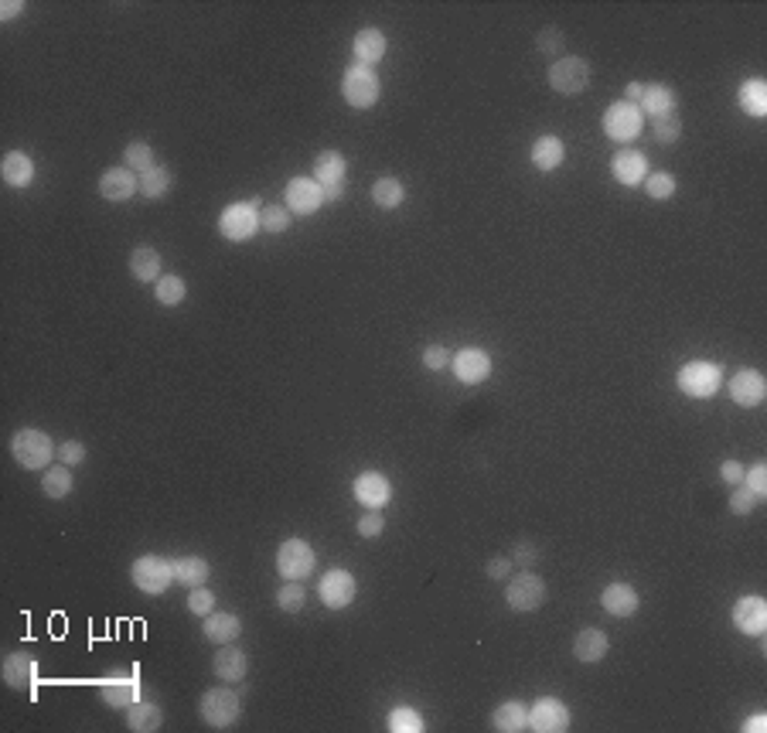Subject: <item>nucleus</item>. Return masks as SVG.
I'll list each match as a JSON object with an SVG mask.
<instances>
[{"label": "nucleus", "instance_id": "obj_1", "mask_svg": "<svg viewBox=\"0 0 767 733\" xmlns=\"http://www.w3.org/2000/svg\"><path fill=\"white\" fill-rule=\"evenodd\" d=\"M11 457L25 471H44L52 467V457H55V444L44 430H34V426H25L11 437Z\"/></svg>", "mask_w": 767, "mask_h": 733}, {"label": "nucleus", "instance_id": "obj_2", "mask_svg": "<svg viewBox=\"0 0 767 733\" xmlns=\"http://www.w3.org/2000/svg\"><path fill=\"white\" fill-rule=\"evenodd\" d=\"M198 713H202V719L209 723L211 730H229L242 717V696L236 689H229V686H215V689L202 692Z\"/></svg>", "mask_w": 767, "mask_h": 733}, {"label": "nucleus", "instance_id": "obj_3", "mask_svg": "<svg viewBox=\"0 0 767 733\" xmlns=\"http://www.w3.org/2000/svg\"><path fill=\"white\" fill-rule=\"evenodd\" d=\"M379 93H382V83H379L376 69H369V65H351V69H345V75H341V96H345V103H349L351 110H372L379 103Z\"/></svg>", "mask_w": 767, "mask_h": 733}, {"label": "nucleus", "instance_id": "obj_4", "mask_svg": "<svg viewBox=\"0 0 767 733\" xmlns=\"http://www.w3.org/2000/svg\"><path fill=\"white\" fill-rule=\"evenodd\" d=\"M720 382H723V368L716 362H685L675 372V386L689 399H710V396H716Z\"/></svg>", "mask_w": 767, "mask_h": 733}, {"label": "nucleus", "instance_id": "obj_5", "mask_svg": "<svg viewBox=\"0 0 767 733\" xmlns=\"http://www.w3.org/2000/svg\"><path fill=\"white\" fill-rule=\"evenodd\" d=\"M130 580H133V587H137L140 593L161 597V593L174 583V570H171V560L147 552V556L133 560V566H130Z\"/></svg>", "mask_w": 767, "mask_h": 733}, {"label": "nucleus", "instance_id": "obj_6", "mask_svg": "<svg viewBox=\"0 0 767 733\" xmlns=\"http://www.w3.org/2000/svg\"><path fill=\"white\" fill-rule=\"evenodd\" d=\"M260 198L252 201H232L222 215H219V232L229 242H246L260 232V212H256Z\"/></svg>", "mask_w": 767, "mask_h": 733}, {"label": "nucleus", "instance_id": "obj_7", "mask_svg": "<svg viewBox=\"0 0 767 733\" xmlns=\"http://www.w3.org/2000/svg\"><path fill=\"white\" fill-rule=\"evenodd\" d=\"M642 127H644V113L638 110V103H628V99L607 106V113H604V133L617 143H631L642 133Z\"/></svg>", "mask_w": 767, "mask_h": 733}, {"label": "nucleus", "instance_id": "obj_8", "mask_svg": "<svg viewBox=\"0 0 767 733\" xmlns=\"http://www.w3.org/2000/svg\"><path fill=\"white\" fill-rule=\"evenodd\" d=\"M314 563H318L314 546L304 539H287L277 550V570L283 580H307L314 573Z\"/></svg>", "mask_w": 767, "mask_h": 733}, {"label": "nucleus", "instance_id": "obj_9", "mask_svg": "<svg viewBox=\"0 0 767 733\" xmlns=\"http://www.w3.org/2000/svg\"><path fill=\"white\" fill-rule=\"evenodd\" d=\"M505 601H508V607L518 611V614L539 611L546 601V580L539 577V573H518V577H508Z\"/></svg>", "mask_w": 767, "mask_h": 733}, {"label": "nucleus", "instance_id": "obj_10", "mask_svg": "<svg viewBox=\"0 0 767 733\" xmlns=\"http://www.w3.org/2000/svg\"><path fill=\"white\" fill-rule=\"evenodd\" d=\"M586 85H590L586 58H559L549 69V89H556L559 96H580Z\"/></svg>", "mask_w": 767, "mask_h": 733}, {"label": "nucleus", "instance_id": "obj_11", "mask_svg": "<svg viewBox=\"0 0 767 733\" xmlns=\"http://www.w3.org/2000/svg\"><path fill=\"white\" fill-rule=\"evenodd\" d=\"M283 205L290 215H314L324 205V188L314 178H290L283 191Z\"/></svg>", "mask_w": 767, "mask_h": 733}, {"label": "nucleus", "instance_id": "obj_12", "mask_svg": "<svg viewBox=\"0 0 767 733\" xmlns=\"http://www.w3.org/2000/svg\"><path fill=\"white\" fill-rule=\"evenodd\" d=\"M355 593H359V583H355V577H351L349 570H328L321 577V583H318V597L331 611H345L355 601Z\"/></svg>", "mask_w": 767, "mask_h": 733}, {"label": "nucleus", "instance_id": "obj_13", "mask_svg": "<svg viewBox=\"0 0 767 733\" xmlns=\"http://www.w3.org/2000/svg\"><path fill=\"white\" fill-rule=\"evenodd\" d=\"M529 730H536V733L570 730V709L559 703V699H553V696L536 699V706L529 709Z\"/></svg>", "mask_w": 767, "mask_h": 733}, {"label": "nucleus", "instance_id": "obj_14", "mask_svg": "<svg viewBox=\"0 0 767 733\" xmlns=\"http://www.w3.org/2000/svg\"><path fill=\"white\" fill-rule=\"evenodd\" d=\"M4 682L11 686V689L25 692L31 689L34 692V686H38V659L31 655V651H11L7 659H4Z\"/></svg>", "mask_w": 767, "mask_h": 733}, {"label": "nucleus", "instance_id": "obj_15", "mask_svg": "<svg viewBox=\"0 0 767 733\" xmlns=\"http://www.w3.org/2000/svg\"><path fill=\"white\" fill-rule=\"evenodd\" d=\"M450 368H454L457 382H464V386H481L491 376V355L481 352V348H460L450 358Z\"/></svg>", "mask_w": 767, "mask_h": 733}, {"label": "nucleus", "instance_id": "obj_16", "mask_svg": "<svg viewBox=\"0 0 767 733\" xmlns=\"http://www.w3.org/2000/svg\"><path fill=\"white\" fill-rule=\"evenodd\" d=\"M99 696L110 709H126L140 699V682L133 672H116V676L99 682Z\"/></svg>", "mask_w": 767, "mask_h": 733}, {"label": "nucleus", "instance_id": "obj_17", "mask_svg": "<svg viewBox=\"0 0 767 733\" xmlns=\"http://www.w3.org/2000/svg\"><path fill=\"white\" fill-rule=\"evenodd\" d=\"M764 396H767V382L757 368H740L737 376L730 379V399H733L737 406H743V409L761 406Z\"/></svg>", "mask_w": 767, "mask_h": 733}, {"label": "nucleus", "instance_id": "obj_18", "mask_svg": "<svg viewBox=\"0 0 767 733\" xmlns=\"http://www.w3.org/2000/svg\"><path fill=\"white\" fill-rule=\"evenodd\" d=\"M733 624H737V631H743V635H764L767 628V604L764 597H757V593H747V597H740L737 604H733Z\"/></svg>", "mask_w": 767, "mask_h": 733}, {"label": "nucleus", "instance_id": "obj_19", "mask_svg": "<svg viewBox=\"0 0 767 733\" xmlns=\"http://www.w3.org/2000/svg\"><path fill=\"white\" fill-rule=\"evenodd\" d=\"M355 498H359V505H365V508L389 505V498H392L389 478H386L382 471H362V474L355 478Z\"/></svg>", "mask_w": 767, "mask_h": 733}, {"label": "nucleus", "instance_id": "obj_20", "mask_svg": "<svg viewBox=\"0 0 767 733\" xmlns=\"http://www.w3.org/2000/svg\"><path fill=\"white\" fill-rule=\"evenodd\" d=\"M140 191V174L130 168H110L99 178V195L106 201H130Z\"/></svg>", "mask_w": 767, "mask_h": 733}, {"label": "nucleus", "instance_id": "obj_21", "mask_svg": "<svg viewBox=\"0 0 767 733\" xmlns=\"http://www.w3.org/2000/svg\"><path fill=\"white\" fill-rule=\"evenodd\" d=\"M600 604H604V611L614 614V618H634L638 607H642V597H638V591H634L631 583H621V580H617V583H607V587H604Z\"/></svg>", "mask_w": 767, "mask_h": 733}, {"label": "nucleus", "instance_id": "obj_22", "mask_svg": "<svg viewBox=\"0 0 767 733\" xmlns=\"http://www.w3.org/2000/svg\"><path fill=\"white\" fill-rule=\"evenodd\" d=\"M611 174L617 184L624 188H638L648 178V161H644L642 151H617L611 157Z\"/></svg>", "mask_w": 767, "mask_h": 733}, {"label": "nucleus", "instance_id": "obj_23", "mask_svg": "<svg viewBox=\"0 0 767 733\" xmlns=\"http://www.w3.org/2000/svg\"><path fill=\"white\" fill-rule=\"evenodd\" d=\"M246 669H250V659L239 645H219L215 659H211V672L222 679V682H242L246 679Z\"/></svg>", "mask_w": 767, "mask_h": 733}, {"label": "nucleus", "instance_id": "obj_24", "mask_svg": "<svg viewBox=\"0 0 767 733\" xmlns=\"http://www.w3.org/2000/svg\"><path fill=\"white\" fill-rule=\"evenodd\" d=\"M675 106H679V96H675V89L672 85H644L642 99H638V110H642L644 116H652V120H665V116L675 113Z\"/></svg>", "mask_w": 767, "mask_h": 733}, {"label": "nucleus", "instance_id": "obj_25", "mask_svg": "<svg viewBox=\"0 0 767 733\" xmlns=\"http://www.w3.org/2000/svg\"><path fill=\"white\" fill-rule=\"evenodd\" d=\"M202 635L209 638V641H215V645H229V641H236L242 635V621L236 614H229V611H222V614L211 611L202 621Z\"/></svg>", "mask_w": 767, "mask_h": 733}, {"label": "nucleus", "instance_id": "obj_26", "mask_svg": "<svg viewBox=\"0 0 767 733\" xmlns=\"http://www.w3.org/2000/svg\"><path fill=\"white\" fill-rule=\"evenodd\" d=\"M0 178L11 188H28L34 181V161H31L25 151H11V154L0 161Z\"/></svg>", "mask_w": 767, "mask_h": 733}, {"label": "nucleus", "instance_id": "obj_27", "mask_svg": "<svg viewBox=\"0 0 767 733\" xmlns=\"http://www.w3.org/2000/svg\"><path fill=\"white\" fill-rule=\"evenodd\" d=\"M386 48H389V42H386V34L379 28H362L355 34V58H359V65L372 69L376 62L386 58Z\"/></svg>", "mask_w": 767, "mask_h": 733}, {"label": "nucleus", "instance_id": "obj_28", "mask_svg": "<svg viewBox=\"0 0 767 733\" xmlns=\"http://www.w3.org/2000/svg\"><path fill=\"white\" fill-rule=\"evenodd\" d=\"M607 651H611V641H607V635L597 631V628H584V631L576 635V641H573V655H576V662L594 665V662H600Z\"/></svg>", "mask_w": 767, "mask_h": 733}, {"label": "nucleus", "instance_id": "obj_29", "mask_svg": "<svg viewBox=\"0 0 767 733\" xmlns=\"http://www.w3.org/2000/svg\"><path fill=\"white\" fill-rule=\"evenodd\" d=\"M164 723V713L157 703H147V699H137L133 706H126V730L133 733H153L161 730Z\"/></svg>", "mask_w": 767, "mask_h": 733}, {"label": "nucleus", "instance_id": "obj_30", "mask_svg": "<svg viewBox=\"0 0 767 733\" xmlns=\"http://www.w3.org/2000/svg\"><path fill=\"white\" fill-rule=\"evenodd\" d=\"M529 157H532V164L539 171H556L563 161H566V147H563V141L559 137H553V133H546V137H539V141L532 143V151H529Z\"/></svg>", "mask_w": 767, "mask_h": 733}, {"label": "nucleus", "instance_id": "obj_31", "mask_svg": "<svg viewBox=\"0 0 767 733\" xmlns=\"http://www.w3.org/2000/svg\"><path fill=\"white\" fill-rule=\"evenodd\" d=\"M130 273H133V280L140 283H157L164 273H161V253L153 249V246H137L133 253H130Z\"/></svg>", "mask_w": 767, "mask_h": 733}, {"label": "nucleus", "instance_id": "obj_32", "mask_svg": "<svg viewBox=\"0 0 767 733\" xmlns=\"http://www.w3.org/2000/svg\"><path fill=\"white\" fill-rule=\"evenodd\" d=\"M171 570L182 587H205L211 573L209 560H202V556H178V560H171Z\"/></svg>", "mask_w": 767, "mask_h": 733}, {"label": "nucleus", "instance_id": "obj_33", "mask_svg": "<svg viewBox=\"0 0 767 733\" xmlns=\"http://www.w3.org/2000/svg\"><path fill=\"white\" fill-rule=\"evenodd\" d=\"M491 727L498 733H522L526 727H529V709L522 703H502L495 713H491Z\"/></svg>", "mask_w": 767, "mask_h": 733}, {"label": "nucleus", "instance_id": "obj_34", "mask_svg": "<svg viewBox=\"0 0 767 733\" xmlns=\"http://www.w3.org/2000/svg\"><path fill=\"white\" fill-rule=\"evenodd\" d=\"M345 171H349V164H345V157L338 154V151H321L318 161H314V181L321 184V188H328V184H345Z\"/></svg>", "mask_w": 767, "mask_h": 733}, {"label": "nucleus", "instance_id": "obj_35", "mask_svg": "<svg viewBox=\"0 0 767 733\" xmlns=\"http://www.w3.org/2000/svg\"><path fill=\"white\" fill-rule=\"evenodd\" d=\"M406 198V188L399 178H392V174H382L376 184H372V201H376L379 209H386V212H392V209H399Z\"/></svg>", "mask_w": 767, "mask_h": 733}, {"label": "nucleus", "instance_id": "obj_36", "mask_svg": "<svg viewBox=\"0 0 767 733\" xmlns=\"http://www.w3.org/2000/svg\"><path fill=\"white\" fill-rule=\"evenodd\" d=\"M740 110L751 116H767V83L764 79H747L740 85Z\"/></svg>", "mask_w": 767, "mask_h": 733}, {"label": "nucleus", "instance_id": "obj_37", "mask_svg": "<svg viewBox=\"0 0 767 733\" xmlns=\"http://www.w3.org/2000/svg\"><path fill=\"white\" fill-rule=\"evenodd\" d=\"M42 492L48 494V498H55V502H62V498L72 492V471H69V464H62V461H58V464L44 467Z\"/></svg>", "mask_w": 767, "mask_h": 733}, {"label": "nucleus", "instance_id": "obj_38", "mask_svg": "<svg viewBox=\"0 0 767 733\" xmlns=\"http://www.w3.org/2000/svg\"><path fill=\"white\" fill-rule=\"evenodd\" d=\"M153 297H157V304H164V308H178L184 297H188V283H184L178 273H164L161 280L153 283Z\"/></svg>", "mask_w": 767, "mask_h": 733}, {"label": "nucleus", "instance_id": "obj_39", "mask_svg": "<svg viewBox=\"0 0 767 733\" xmlns=\"http://www.w3.org/2000/svg\"><path fill=\"white\" fill-rule=\"evenodd\" d=\"M171 184H174V178H171L168 168H151L147 174H140V195L164 198L171 191Z\"/></svg>", "mask_w": 767, "mask_h": 733}, {"label": "nucleus", "instance_id": "obj_40", "mask_svg": "<svg viewBox=\"0 0 767 733\" xmlns=\"http://www.w3.org/2000/svg\"><path fill=\"white\" fill-rule=\"evenodd\" d=\"M123 168H130L133 174H147L151 168H157V164H153V151H151V147H147L143 141L126 143V151H123Z\"/></svg>", "mask_w": 767, "mask_h": 733}, {"label": "nucleus", "instance_id": "obj_41", "mask_svg": "<svg viewBox=\"0 0 767 733\" xmlns=\"http://www.w3.org/2000/svg\"><path fill=\"white\" fill-rule=\"evenodd\" d=\"M389 730L392 733H423L427 730V723H423V717H419L417 709H409V706H396L389 713Z\"/></svg>", "mask_w": 767, "mask_h": 733}, {"label": "nucleus", "instance_id": "obj_42", "mask_svg": "<svg viewBox=\"0 0 767 733\" xmlns=\"http://www.w3.org/2000/svg\"><path fill=\"white\" fill-rule=\"evenodd\" d=\"M304 601H307V591L300 587V580H287V583L277 591V607L283 611V614H297V611H304Z\"/></svg>", "mask_w": 767, "mask_h": 733}, {"label": "nucleus", "instance_id": "obj_43", "mask_svg": "<svg viewBox=\"0 0 767 733\" xmlns=\"http://www.w3.org/2000/svg\"><path fill=\"white\" fill-rule=\"evenodd\" d=\"M260 229H263V232H273V236L287 232V229H290V212H287V205H266L263 212H260Z\"/></svg>", "mask_w": 767, "mask_h": 733}, {"label": "nucleus", "instance_id": "obj_44", "mask_svg": "<svg viewBox=\"0 0 767 733\" xmlns=\"http://www.w3.org/2000/svg\"><path fill=\"white\" fill-rule=\"evenodd\" d=\"M675 178H672L669 171H655V174H648L644 178V191H648V198H655V201H665V198L675 195Z\"/></svg>", "mask_w": 767, "mask_h": 733}, {"label": "nucleus", "instance_id": "obj_45", "mask_svg": "<svg viewBox=\"0 0 767 733\" xmlns=\"http://www.w3.org/2000/svg\"><path fill=\"white\" fill-rule=\"evenodd\" d=\"M188 611L198 614V618L211 614V611H215V593H211L209 587H192V593H188Z\"/></svg>", "mask_w": 767, "mask_h": 733}, {"label": "nucleus", "instance_id": "obj_46", "mask_svg": "<svg viewBox=\"0 0 767 733\" xmlns=\"http://www.w3.org/2000/svg\"><path fill=\"white\" fill-rule=\"evenodd\" d=\"M386 533V519H382V512L379 508H369L362 519H359V536L362 539H376Z\"/></svg>", "mask_w": 767, "mask_h": 733}, {"label": "nucleus", "instance_id": "obj_47", "mask_svg": "<svg viewBox=\"0 0 767 733\" xmlns=\"http://www.w3.org/2000/svg\"><path fill=\"white\" fill-rule=\"evenodd\" d=\"M655 137L658 143H675L683 137V123H679V113L665 116V120H655Z\"/></svg>", "mask_w": 767, "mask_h": 733}, {"label": "nucleus", "instance_id": "obj_48", "mask_svg": "<svg viewBox=\"0 0 767 733\" xmlns=\"http://www.w3.org/2000/svg\"><path fill=\"white\" fill-rule=\"evenodd\" d=\"M85 454L89 451H85L83 440H65V444H58V461H62V464H69V467L83 464Z\"/></svg>", "mask_w": 767, "mask_h": 733}, {"label": "nucleus", "instance_id": "obj_49", "mask_svg": "<svg viewBox=\"0 0 767 733\" xmlns=\"http://www.w3.org/2000/svg\"><path fill=\"white\" fill-rule=\"evenodd\" d=\"M747 492H753L757 498L767 494V467L764 464H753L751 471H743V481H740Z\"/></svg>", "mask_w": 767, "mask_h": 733}, {"label": "nucleus", "instance_id": "obj_50", "mask_svg": "<svg viewBox=\"0 0 767 733\" xmlns=\"http://www.w3.org/2000/svg\"><path fill=\"white\" fill-rule=\"evenodd\" d=\"M753 505H757V494L747 492L743 484H737V492L730 494V512H733V515H751Z\"/></svg>", "mask_w": 767, "mask_h": 733}, {"label": "nucleus", "instance_id": "obj_51", "mask_svg": "<svg viewBox=\"0 0 767 733\" xmlns=\"http://www.w3.org/2000/svg\"><path fill=\"white\" fill-rule=\"evenodd\" d=\"M423 366L430 368V372H440V368L450 366V355H447L444 345H430V348L423 352Z\"/></svg>", "mask_w": 767, "mask_h": 733}, {"label": "nucleus", "instance_id": "obj_52", "mask_svg": "<svg viewBox=\"0 0 767 733\" xmlns=\"http://www.w3.org/2000/svg\"><path fill=\"white\" fill-rule=\"evenodd\" d=\"M563 48V34L556 28L539 31V52H559Z\"/></svg>", "mask_w": 767, "mask_h": 733}, {"label": "nucleus", "instance_id": "obj_53", "mask_svg": "<svg viewBox=\"0 0 767 733\" xmlns=\"http://www.w3.org/2000/svg\"><path fill=\"white\" fill-rule=\"evenodd\" d=\"M485 573H488L491 580H505L508 573H512V560H505V556H495V560H488Z\"/></svg>", "mask_w": 767, "mask_h": 733}, {"label": "nucleus", "instance_id": "obj_54", "mask_svg": "<svg viewBox=\"0 0 767 733\" xmlns=\"http://www.w3.org/2000/svg\"><path fill=\"white\" fill-rule=\"evenodd\" d=\"M720 478L737 488L740 481H743V467H740V461H723V464H720Z\"/></svg>", "mask_w": 767, "mask_h": 733}, {"label": "nucleus", "instance_id": "obj_55", "mask_svg": "<svg viewBox=\"0 0 767 733\" xmlns=\"http://www.w3.org/2000/svg\"><path fill=\"white\" fill-rule=\"evenodd\" d=\"M536 556H539V552H536V546H532V542H518V546H516V563L532 566V563H536Z\"/></svg>", "mask_w": 767, "mask_h": 733}, {"label": "nucleus", "instance_id": "obj_56", "mask_svg": "<svg viewBox=\"0 0 767 733\" xmlns=\"http://www.w3.org/2000/svg\"><path fill=\"white\" fill-rule=\"evenodd\" d=\"M740 730H743V733H764L767 730V717H764V713H753V717L747 719Z\"/></svg>", "mask_w": 767, "mask_h": 733}, {"label": "nucleus", "instance_id": "obj_57", "mask_svg": "<svg viewBox=\"0 0 767 733\" xmlns=\"http://www.w3.org/2000/svg\"><path fill=\"white\" fill-rule=\"evenodd\" d=\"M21 11H25V4H21V0H7V4H0V17H4V21L17 17Z\"/></svg>", "mask_w": 767, "mask_h": 733}, {"label": "nucleus", "instance_id": "obj_58", "mask_svg": "<svg viewBox=\"0 0 767 733\" xmlns=\"http://www.w3.org/2000/svg\"><path fill=\"white\" fill-rule=\"evenodd\" d=\"M341 198H345V184H328L324 188V205H335Z\"/></svg>", "mask_w": 767, "mask_h": 733}, {"label": "nucleus", "instance_id": "obj_59", "mask_svg": "<svg viewBox=\"0 0 767 733\" xmlns=\"http://www.w3.org/2000/svg\"><path fill=\"white\" fill-rule=\"evenodd\" d=\"M644 93V83H628V89H624V96H628V103H638Z\"/></svg>", "mask_w": 767, "mask_h": 733}]
</instances>
